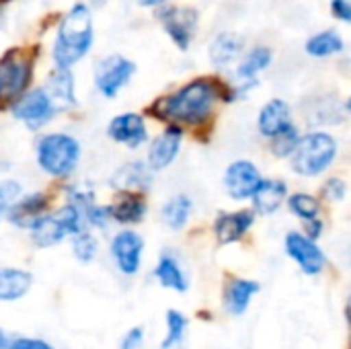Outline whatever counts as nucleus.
<instances>
[{"instance_id":"nucleus-1","label":"nucleus","mask_w":351,"mask_h":349,"mask_svg":"<svg viewBox=\"0 0 351 349\" xmlns=\"http://www.w3.org/2000/svg\"><path fill=\"white\" fill-rule=\"evenodd\" d=\"M222 88L224 80L216 76L191 78L179 88L154 99L146 107V115L181 128H202L212 117L216 103L222 101Z\"/></svg>"},{"instance_id":"nucleus-2","label":"nucleus","mask_w":351,"mask_h":349,"mask_svg":"<svg viewBox=\"0 0 351 349\" xmlns=\"http://www.w3.org/2000/svg\"><path fill=\"white\" fill-rule=\"evenodd\" d=\"M95 16L86 0L70 4L58 19L56 33L51 39L49 56L51 64L60 68H74L95 47Z\"/></svg>"},{"instance_id":"nucleus-3","label":"nucleus","mask_w":351,"mask_h":349,"mask_svg":"<svg viewBox=\"0 0 351 349\" xmlns=\"http://www.w3.org/2000/svg\"><path fill=\"white\" fill-rule=\"evenodd\" d=\"M82 152V142L74 134L45 132L35 142V165L45 177L68 181L78 171Z\"/></svg>"},{"instance_id":"nucleus-4","label":"nucleus","mask_w":351,"mask_h":349,"mask_svg":"<svg viewBox=\"0 0 351 349\" xmlns=\"http://www.w3.org/2000/svg\"><path fill=\"white\" fill-rule=\"evenodd\" d=\"M37 49V45H12L0 53V111H10L33 86Z\"/></svg>"},{"instance_id":"nucleus-5","label":"nucleus","mask_w":351,"mask_h":349,"mask_svg":"<svg viewBox=\"0 0 351 349\" xmlns=\"http://www.w3.org/2000/svg\"><path fill=\"white\" fill-rule=\"evenodd\" d=\"M84 228H88V226H86L82 210L70 202H64L60 208L49 210L45 216H41L29 228V237L35 247L49 249V247L64 243L66 239H72L74 234L82 232Z\"/></svg>"},{"instance_id":"nucleus-6","label":"nucleus","mask_w":351,"mask_h":349,"mask_svg":"<svg viewBox=\"0 0 351 349\" xmlns=\"http://www.w3.org/2000/svg\"><path fill=\"white\" fill-rule=\"evenodd\" d=\"M337 140L327 132H311L300 138L290 156V167L300 177H319L329 171L337 158Z\"/></svg>"},{"instance_id":"nucleus-7","label":"nucleus","mask_w":351,"mask_h":349,"mask_svg":"<svg viewBox=\"0 0 351 349\" xmlns=\"http://www.w3.org/2000/svg\"><path fill=\"white\" fill-rule=\"evenodd\" d=\"M136 72H138V64L119 51L101 56L95 62V70H93L95 91L103 99L113 101L132 84Z\"/></svg>"},{"instance_id":"nucleus-8","label":"nucleus","mask_w":351,"mask_h":349,"mask_svg":"<svg viewBox=\"0 0 351 349\" xmlns=\"http://www.w3.org/2000/svg\"><path fill=\"white\" fill-rule=\"evenodd\" d=\"M156 21L162 27L165 35L179 51H187L195 39L199 27V12L187 4H165L154 10Z\"/></svg>"},{"instance_id":"nucleus-9","label":"nucleus","mask_w":351,"mask_h":349,"mask_svg":"<svg viewBox=\"0 0 351 349\" xmlns=\"http://www.w3.org/2000/svg\"><path fill=\"white\" fill-rule=\"evenodd\" d=\"M10 115L14 121H19L29 132H39L45 125H49L60 113H58L56 105L51 103L49 95L45 93V88L39 84V86H31L10 107Z\"/></svg>"},{"instance_id":"nucleus-10","label":"nucleus","mask_w":351,"mask_h":349,"mask_svg":"<svg viewBox=\"0 0 351 349\" xmlns=\"http://www.w3.org/2000/svg\"><path fill=\"white\" fill-rule=\"evenodd\" d=\"M107 138L117 144L123 146L132 152L144 148L150 140V132H148V121L144 113L138 111H121L115 113L105 128Z\"/></svg>"},{"instance_id":"nucleus-11","label":"nucleus","mask_w":351,"mask_h":349,"mask_svg":"<svg viewBox=\"0 0 351 349\" xmlns=\"http://www.w3.org/2000/svg\"><path fill=\"white\" fill-rule=\"evenodd\" d=\"M183 140H185V128H181L177 123H167L160 134H156L154 138L148 140L146 158H144L146 165L154 173L167 171L179 158Z\"/></svg>"},{"instance_id":"nucleus-12","label":"nucleus","mask_w":351,"mask_h":349,"mask_svg":"<svg viewBox=\"0 0 351 349\" xmlns=\"http://www.w3.org/2000/svg\"><path fill=\"white\" fill-rule=\"evenodd\" d=\"M144 239L134 228H121L113 234L109 243V253L113 263L123 276H136L142 267V255H144Z\"/></svg>"},{"instance_id":"nucleus-13","label":"nucleus","mask_w":351,"mask_h":349,"mask_svg":"<svg viewBox=\"0 0 351 349\" xmlns=\"http://www.w3.org/2000/svg\"><path fill=\"white\" fill-rule=\"evenodd\" d=\"M263 177H261V171L257 169L255 163L251 160H232L226 171H224V177H222V183H224V189L228 193L230 200L234 202H245V200H251L253 193L257 191V187L261 185Z\"/></svg>"},{"instance_id":"nucleus-14","label":"nucleus","mask_w":351,"mask_h":349,"mask_svg":"<svg viewBox=\"0 0 351 349\" xmlns=\"http://www.w3.org/2000/svg\"><path fill=\"white\" fill-rule=\"evenodd\" d=\"M51 210V195L47 191H29L21 193L10 208L6 210V220L23 230H29L41 216Z\"/></svg>"},{"instance_id":"nucleus-15","label":"nucleus","mask_w":351,"mask_h":349,"mask_svg":"<svg viewBox=\"0 0 351 349\" xmlns=\"http://www.w3.org/2000/svg\"><path fill=\"white\" fill-rule=\"evenodd\" d=\"M49 95L51 103L56 105L58 113H68L78 107V93H76V76L74 68H60L53 66L41 84Z\"/></svg>"},{"instance_id":"nucleus-16","label":"nucleus","mask_w":351,"mask_h":349,"mask_svg":"<svg viewBox=\"0 0 351 349\" xmlns=\"http://www.w3.org/2000/svg\"><path fill=\"white\" fill-rule=\"evenodd\" d=\"M154 171L146 165V160L134 158L128 163H121L113 173L109 175L107 183L113 191H150L154 183Z\"/></svg>"},{"instance_id":"nucleus-17","label":"nucleus","mask_w":351,"mask_h":349,"mask_svg":"<svg viewBox=\"0 0 351 349\" xmlns=\"http://www.w3.org/2000/svg\"><path fill=\"white\" fill-rule=\"evenodd\" d=\"M286 253L300 265V269L306 274V276H317L325 269V253L321 251V247L308 239L306 234H300V232H288L286 234Z\"/></svg>"},{"instance_id":"nucleus-18","label":"nucleus","mask_w":351,"mask_h":349,"mask_svg":"<svg viewBox=\"0 0 351 349\" xmlns=\"http://www.w3.org/2000/svg\"><path fill=\"white\" fill-rule=\"evenodd\" d=\"M113 224L134 226L144 222L148 214V200L144 191H115L113 202H109Z\"/></svg>"},{"instance_id":"nucleus-19","label":"nucleus","mask_w":351,"mask_h":349,"mask_svg":"<svg viewBox=\"0 0 351 349\" xmlns=\"http://www.w3.org/2000/svg\"><path fill=\"white\" fill-rule=\"evenodd\" d=\"M255 224V210H239V212H220L214 220V234L220 245L239 243Z\"/></svg>"},{"instance_id":"nucleus-20","label":"nucleus","mask_w":351,"mask_h":349,"mask_svg":"<svg viewBox=\"0 0 351 349\" xmlns=\"http://www.w3.org/2000/svg\"><path fill=\"white\" fill-rule=\"evenodd\" d=\"M243 53H245V39L239 33H232V31L218 33L210 41V47H208L210 64L216 66V68H226V66L239 62Z\"/></svg>"},{"instance_id":"nucleus-21","label":"nucleus","mask_w":351,"mask_h":349,"mask_svg":"<svg viewBox=\"0 0 351 349\" xmlns=\"http://www.w3.org/2000/svg\"><path fill=\"white\" fill-rule=\"evenodd\" d=\"M292 123V109L284 99H271L267 101L257 117V130L263 138H274L278 132L288 128Z\"/></svg>"},{"instance_id":"nucleus-22","label":"nucleus","mask_w":351,"mask_h":349,"mask_svg":"<svg viewBox=\"0 0 351 349\" xmlns=\"http://www.w3.org/2000/svg\"><path fill=\"white\" fill-rule=\"evenodd\" d=\"M286 197H288V185L284 181H280V179H263L261 185L257 187V191L253 193L251 202H253L255 214L271 216L282 208Z\"/></svg>"},{"instance_id":"nucleus-23","label":"nucleus","mask_w":351,"mask_h":349,"mask_svg":"<svg viewBox=\"0 0 351 349\" xmlns=\"http://www.w3.org/2000/svg\"><path fill=\"white\" fill-rule=\"evenodd\" d=\"M33 286V276L27 269L0 265V302L23 298Z\"/></svg>"},{"instance_id":"nucleus-24","label":"nucleus","mask_w":351,"mask_h":349,"mask_svg":"<svg viewBox=\"0 0 351 349\" xmlns=\"http://www.w3.org/2000/svg\"><path fill=\"white\" fill-rule=\"evenodd\" d=\"M193 212V200L187 193H175L160 206V220L171 230H183L191 218Z\"/></svg>"},{"instance_id":"nucleus-25","label":"nucleus","mask_w":351,"mask_h":349,"mask_svg":"<svg viewBox=\"0 0 351 349\" xmlns=\"http://www.w3.org/2000/svg\"><path fill=\"white\" fill-rule=\"evenodd\" d=\"M271 60H274V51L265 45H257L241 56L234 74L241 82H253L263 70H267Z\"/></svg>"},{"instance_id":"nucleus-26","label":"nucleus","mask_w":351,"mask_h":349,"mask_svg":"<svg viewBox=\"0 0 351 349\" xmlns=\"http://www.w3.org/2000/svg\"><path fill=\"white\" fill-rule=\"evenodd\" d=\"M154 278L158 280V284L162 288H169V290H175V292H185L189 282H187V276L179 263V259L165 251L160 257H158V263L154 267Z\"/></svg>"},{"instance_id":"nucleus-27","label":"nucleus","mask_w":351,"mask_h":349,"mask_svg":"<svg viewBox=\"0 0 351 349\" xmlns=\"http://www.w3.org/2000/svg\"><path fill=\"white\" fill-rule=\"evenodd\" d=\"M346 47V41L343 37L333 31V29H327V31H319L315 35H311L304 43V51L311 56V58H319V60H325V58H331V56H337L341 53Z\"/></svg>"},{"instance_id":"nucleus-28","label":"nucleus","mask_w":351,"mask_h":349,"mask_svg":"<svg viewBox=\"0 0 351 349\" xmlns=\"http://www.w3.org/2000/svg\"><path fill=\"white\" fill-rule=\"evenodd\" d=\"M259 292V284L253 280H232L226 286V309L230 315H243L251 302V298Z\"/></svg>"},{"instance_id":"nucleus-29","label":"nucleus","mask_w":351,"mask_h":349,"mask_svg":"<svg viewBox=\"0 0 351 349\" xmlns=\"http://www.w3.org/2000/svg\"><path fill=\"white\" fill-rule=\"evenodd\" d=\"M300 134L296 130L294 123H290L288 128H284L282 132H278L274 138H269V148H271V154L278 156V158H288L292 156V152L296 150L298 142H300Z\"/></svg>"},{"instance_id":"nucleus-30","label":"nucleus","mask_w":351,"mask_h":349,"mask_svg":"<svg viewBox=\"0 0 351 349\" xmlns=\"http://www.w3.org/2000/svg\"><path fill=\"white\" fill-rule=\"evenodd\" d=\"M99 253V241L90 232V228H84L82 232L72 237V255L80 263H93Z\"/></svg>"},{"instance_id":"nucleus-31","label":"nucleus","mask_w":351,"mask_h":349,"mask_svg":"<svg viewBox=\"0 0 351 349\" xmlns=\"http://www.w3.org/2000/svg\"><path fill=\"white\" fill-rule=\"evenodd\" d=\"M288 208L294 216H298L300 220H313L321 214V202L311 195V193H294L288 197Z\"/></svg>"},{"instance_id":"nucleus-32","label":"nucleus","mask_w":351,"mask_h":349,"mask_svg":"<svg viewBox=\"0 0 351 349\" xmlns=\"http://www.w3.org/2000/svg\"><path fill=\"white\" fill-rule=\"evenodd\" d=\"M187 331V319L179 311L167 313V337L162 341V349H173L179 346Z\"/></svg>"},{"instance_id":"nucleus-33","label":"nucleus","mask_w":351,"mask_h":349,"mask_svg":"<svg viewBox=\"0 0 351 349\" xmlns=\"http://www.w3.org/2000/svg\"><path fill=\"white\" fill-rule=\"evenodd\" d=\"M84 220H86V226L93 230H107L111 224H113V218H111V210H109V204H99L95 202L93 206H88L84 212Z\"/></svg>"},{"instance_id":"nucleus-34","label":"nucleus","mask_w":351,"mask_h":349,"mask_svg":"<svg viewBox=\"0 0 351 349\" xmlns=\"http://www.w3.org/2000/svg\"><path fill=\"white\" fill-rule=\"evenodd\" d=\"M23 193V183L19 179H0V218L6 216V210L10 208V204Z\"/></svg>"},{"instance_id":"nucleus-35","label":"nucleus","mask_w":351,"mask_h":349,"mask_svg":"<svg viewBox=\"0 0 351 349\" xmlns=\"http://www.w3.org/2000/svg\"><path fill=\"white\" fill-rule=\"evenodd\" d=\"M321 193H323V197L329 200V202H343V197H346V193H348V185H346L343 179L333 177V179H329V181L323 185Z\"/></svg>"},{"instance_id":"nucleus-36","label":"nucleus","mask_w":351,"mask_h":349,"mask_svg":"<svg viewBox=\"0 0 351 349\" xmlns=\"http://www.w3.org/2000/svg\"><path fill=\"white\" fill-rule=\"evenodd\" d=\"M331 14L337 21L351 25V0H331Z\"/></svg>"},{"instance_id":"nucleus-37","label":"nucleus","mask_w":351,"mask_h":349,"mask_svg":"<svg viewBox=\"0 0 351 349\" xmlns=\"http://www.w3.org/2000/svg\"><path fill=\"white\" fill-rule=\"evenodd\" d=\"M142 341H144V329H142V327H134V329H130V331L123 335V339H121L119 348L138 349L140 346H142Z\"/></svg>"},{"instance_id":"nucleus-38","label":"nucleus","mask_w":351,"mask_h":349,"mask_svg":"<svg viewBox=\"0 0 351 349\" xmlns=\"http://www.w3.org/2000/svg\"><path fill=\"white\" fill-rule=\"evenodd\" d=\"M8 349H53L49 344L41 339H29V337H19L8 344Z\"/></svg>"},{"instance_id":"nucleus-39","label":"nucleus","mask_w":351,"mask_h":349,"mask_svg":"<svg viewBox=\"0 0 351 349\" xmlns=\"http://www.w3.org/2000/svg\"><path fill=\"white\" fill-rule=\"evenodd\" d=\"M306 237L308 239H313V241H317L321 234H323V220L317 216V218H313V220H306Z\"/></svg>"},{"instance_id":"nucleus-40","label":"nucleus","mask_w":351,"mask_h":349,"mask_svg":"<svg viewBox=\"0 0 351 349\" xmlns=\"http://www.w3.org/2000/svg\"><path fill=\"white\" fill-rule=\"evenodd\" d=\"M134 2H136V6H140V8H146V10H156V8H160V6L169 4L171 0H134Z\"/></svg>"},{"instance_id":"nucleus-41","label":"nucleus","mask_w":351,"mask_h":349,"mask_svg":"<svg viewBox=\"0 0 351 349\" xmlns=\"http://www.w3.org/2000/svg\"><path fill=\"white\" fill-rule=\"evenodd\" d=\"M86 2H88V6L95 10V8H103V6H107V2H109V0H86Z\"/></svg>"},{"instance_id":"nucleus-42","label":"nucleus","mask_w":351,"mask_h":349,"mask_svg":"<svg viewBox=\"0 0 351 349\" xmlns=\"http://www.w3.org/2000/svg\"><path fill=\"white\" fill-rule=\"evenodd\" d=\"M8 344H10V339L6 337L4 331H0V349H8Z\"/></svg>"},{"instance_id":"nucleus-43","label":"nucleus","mask_w":351,"mask_h":349,"mask_svg":"<svg viewBox=\"0 0 351 349\" xmlns=\"http://www.w3.org/2000/svg\"><path fill=\"white\" fill-rule=\"evenodd\" d=\"M8 169H10V167H8L6 163H0V179H2V177H6Z\"/></svg>"},{"instance_id":"nucleus-44","label":"nucleus","mask_w":351,"mask_h":349,"mask_svg":"<svg viewBox=\"0 0 351 349\" xmlns=\"http://www.w3.org/2000/svg\"><path fill=\"white\" fill-rule=\"evenodd\" d=\"M346 109H348V111H350V113H351V95H350V99L346 101Z\"/></svg>"},{"instance_id":"nucleus-45","label":"nucleus","mask_w":351,"mask_h":349,"mask_svg":"<svg viewBox=\"0 0 351 349\" xmlns=\"http://www.w3.org/2000/svg\"><path fill=\"white\" fill-rule=\"evenodd\" d=\"M0 29H2V2H0Z\"/></svg>"},{"instance_id":"nucleus-46","label":"nucleus","mask_w":351,"mask_h":349,"mask_svg":"<svg viewBox=\"0 0 351 349\" xmlns=\"http://www.w3.org/2000/svg\"><path fill=\"white\" fill-rule=\"evenodd\" d=\"M2 4H6V0H2Z\"/></svg>"}]
</instances>
